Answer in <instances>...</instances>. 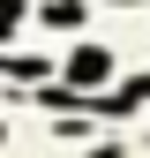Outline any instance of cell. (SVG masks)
Here are the masks:
<instances>
[{
  "label": "cell",
  "instance_id": "cell-2",
  "mask_svg": "<svg viewBox=\"0 0 150 158\" xmlns=\"http://www.w3.org/2000/svg\"><path fill=\"white\" fill-rule=\"evenodd\" d=\"M45 23H53V30H75V23H83V0H53Z\"/></svg>",
  "mask_w": 150,
  "mask_h": 158
},
{
  "label": "cell",
  "instance_id": "cell-1",
  "mask_svg": "<svg viewBox=\"0 0 150 158\" xmlns=\"http://www.w3.org/2000/svg\"><path fill=\"white\" fill-rule=\"evenodd\" d=\"M68 75H75V83H105V75H112V53H98V45H83V53L68 60Z\"/></svg>",
  "mask_w": 150,
  "mask_h": 158
},
{
  "label": "cell",
  "instance_id": "cell-3",
  "mask_svg": "<svg viewBox=\"0 0 150 158\" xmlns=\"http://www.w3.org/2000/svg\"><path fill=\"white\" fill-rule=\"evenodd\" d=\"M15 15H23V0H0V38L15 30Z\"/></svg>",
  "mask_w": 150,
  "mask_h": 158
}]
</instances>
